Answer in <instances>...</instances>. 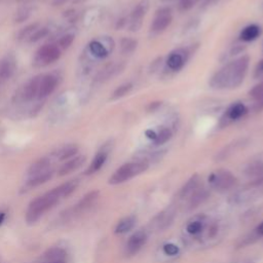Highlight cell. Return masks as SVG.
<instances>
[{"label": "cell", "instance_id": "1", "mask_svg": "<svg viewBox=\"0 0 263 263\" xmlns=\"http://www.w3.org/2000/svg\"><path fill=\"white\" fill-rule=\"evenodd\" d=\"M77 186V180H70L33 199L27 209L26 221L30 224L38 221L46 212L55 207L62 198L69 196Z\"/></svg>", "mask_w": 263, "mask_h": 263}, {"label": "cell", "instance_id": "2", "mask_svg": "<svg viewBox=\"0 0 263 263\" xmlns=\"http://www.w3.org/2000/svg\"><path fill=\"white\" fill-rule=\"evenodd\" d=\"M250 58L242 56L219 69L210 79L209 85L215 90H233L238 88L248 73Z\"/></svg>", "mask_w": 263, "mask_h": 263}, {"label": "cell", "instance_id": "3", "mask_svg": "<svg viewBox=\"0 0 263 263\" xmlns=\"http://www.w3.org/2000/svg\"><path fill=\"white\" fill-rule=\"evenodd\" d=\"M220 227L216 221H212L206 215H197L187 221L184 232L187 238L198 242H206L218 236Z\"/></svg>", "mask_w": 263, "mask_h": 263}, {"label": "cell", "instance_id": "4", "mask_svg": "<svg viewBox=\"0 0 263 263\" xmlns=\"http://www.w3.org/2000/svg\"><path fill=\"white\" fill-rule=\"evenodd\" d=\"M149 168V163L143 159L131 161L119 167L109 179V184L117 185L133 179L136 176L146 172Z\"/></svg>", "mask_w": 263, "mask_h": 263}, {"label": "cell", "instance_id": "5", "mask_svg": "<svg viewBox=\"0 0 263 263\" xmlns=\"http://www.w3.org/2000/svg\"><path fill=\"white\" fill-rule=\"evenodd\" d=\"M208 182L211 188L218 191H225L234 187L237 183V180L231 172L220 169L210 174Z\"/></svg>", "mask_w": 263, "mask_h": 263}, {"label": "cell", "instance_id": "6", "mask_svg": "<svg viewBox=\"0 0 263 263\" xmlns=\"http://www.w3.org/2000/svg\"><path fill=\"white\" fill-rule=\"evenodd\" d=\"M249 112L248 107L240 103V102H235L231 104L223 113V115L220 118L219 126L220 128H226L229 125L235 123L236 120L245 117Z\"/></svg>", "mask_w": 263, "mask_h": 263}, {"label": "cell", "instance_id": "7", "mask_svg": "<svg viewBox=\"0 0 263 263\" xmlns=\"http://www.w3.org/2000/svg\"><path fill=\"white\" fill-rule=\"evenodd\" d=\"M61 57V50L55 45H46L42 47L35 57V63L38 66L50 65Z\"/></svg>", "mask_w": 263, "mask_h": 263}, {"label": "cell", "instance_id": "8", "mask_svg": "<svg viewBox=\"0 0 263 263\" xmlns=\"http://www.w3.org/2000/svg\"><path fill=\"white\" fill-rule=\"evenodd\" d=\"M113 47H114V43L110 37H105L103 41L95 39L90 43L89 52L90 54H92L93 57L103 60L110 55L111 51L113 50Z\"/></svg>", "mask_w": 263, "mask_h": 263}, {"label": "cell", "instance_id": "9", "mask_svg": "<svg viewBox=\"0 0 263 263\" xmlns=\"http://www.w3.org/2000/svg\"><path fill=\"white\" fill-rule=\"evenodd\" d=\"M172 21V11L169 8H163L155 13L150 26V31L153 34H159L171 25Z\"/></svg>", "mask_w": 263, "mask_h": 263}, {"label": "cell", "instance_id": "10", "mask_svg": "<svg viewBox=\"0 0 263 263\" xmlns=\"http://www.w3.org/2000/svg\"><path fill=\"white\" fill-rule=\"evenodd\" d=\"M148 10H149L148 0H141V2L134 8V10L130 15V20H129V28L131 31L137 32L141 29L143 24V19L145 18Z\"/></svg>", "mask_w": 263, "mask_h": 263}, {"label": "cell", "instance_id": "11", "mask_svg": "<svg viewBox=\"0 0 263 263\" xmlns=\"http://www.w3.org/2000/svg\"><path fill=\"white\" fill-rule=\"evenodd\" d=\"M189 58V52L187 49H177L173 51L167 59V66L171 71H180L186 64Z\"/></svg>", "mask_w": 263, "mask_h": 263}, {"label": "cell", "instance_id": "12", "mask_svg": "<svg viewBox=\"0 0 263 263\" xmlns=\"http://www.w3.org/2000/svg\"><path fill=\"white\" fill-rule=\"evenodd\" d=\"M147 233L144 230H138L136 231L133 235L130 236L127 246H126V250L127 253L129 255H135L137 254L142 247L146 244L147 241Z\"/></svg>", "mask_w": 263, "mask_h": 263}, {"label": "cell", "instance_id": "13", "mask_svg": "<svg viewBox=\"0 0 263 263\" xmlns=\"http://www.w3.org/2000/svg\"><path fill=\"white\" fill-rule=\"evenodd\" d=\"M109 151H110V145L105 144L95 155L93 161L91 163L88 170L86 171V174L87 175H93V174L97 173L98 171H100L102 169V167L105 165V163L108 158Z\"/></svg>", "mask_w": 263, "mask_h": 263}, {"label": "cell", "instance_id": "14", "mask_svg": "<svg viewBox=\"0 0 263 263\" xmlns=\"http://www.w3.org/2000/svg\"><path fill=\"white\" fill-rule=\"evenodd\" d=\"M42 77L43 76H36L25 85V87L21 91V94L19 95L21 101L30 102L38 96V90H39Z\"/></svg>", "mask_w": 263, "mask_h": 263}, {"label": "cell", "instance_id": "15", "mask_svg": "<svg viewBox=\"0 0 263 263\" xmlns=\"http://www.w3.org/2000/svg\"><path fill=\"white\" fill-rule=\"evenodd\" d=\"M57 77L49 74V75H45L42 77L41 80V85H39V90H38V98L39 99H45L48 96H50L57 88Z\"/></svg>", "mask_w": 263, "mask_h": 263}, {"label": "cell", "instance_id": "16", "mask_svg": "<svg viewBox=\"0 0 263 263\" xmlns=\"http://www.w3.org/2000/svg\"><path fill=\"white\" fill-rule=\"evenodd\" d=\"M245 174L249 177L263 176V153L254 156L249 160L245 168Z\"/></svg>", "mask_w": 263, "mask_h": 263}, {"label": "cell", "instance_id": "17", "mask_svg": "<svg viewBox=\"0 0 263 263\" xmlns=\"http://www.w3.org/2000/svg\"><path fill=\"white\" fill-rule=\"evenodd\" d=\"M125 68V65L122 63L118 64H110L108 66H106L101 72L98 73V75L96 76V82L97 83H103L106 82L108 79H110L111 77L117 75L118 73H120Z\"/></svg>", "mask_w": 263, "mask_h": 263}, {"label": "cell", "instance_id": "18", "mask_svg": "<svg viewBox=\"0 0 263 263\" xmlns=\"http://www.w3.org/2000/svg\"><path fill=\"white\" fill-rule=\"evenodd\" d=\"M86 161L85 156H75L73 158H70L68 161H66L58 172L59 176H66L68 174H71L72 172L79 169Z\"/></svg>", "mask_w": 263, "mask_h": 263}, {"label": "cell", "instance_id": "19", "mask_svg": "<svg viewBox=\"0 0 263 263\" xmlns=\"http://www.w3.org/2000/svg\"><path fill=\"white\" fill-rule=\"evenodd\" d=\"M175 213H176V211H175L174 207H170V208L164 210L161 213H159L154 220L156 227L158 229L167 228L172 223V221L175 217Z\"/></svg>", "mask_w": 263, "mask_h": 263}, {"label": "cell", "instance_id": "20", "mask_svg": "<svg viewBox=\"0 0 263 263\" xmlns=\"http://www.w3.org/2000/svg\"><path fill=\"white\" fill-rule=\"evenodd\" d=\"M98 197H99V191H91V192H89L75 206L74 212L75 213H83V212H85L86 210L91 208L96 203Z\"/></svg>", "mask_w": 263, "mask_h": 263}, {"label": "cell", "instance_id": "21", "mask_svg": "<svg viewBox=\"0 0 263 263\" xmlns=\"http://www.w3.org/2000/svg\"><path fill=\"white\" fill-rule=\"evenodd\" d=\"M198 187H199V177L198 175H194L180 189L179 197L182 199L188 198Z\"/></svg>", "mask_w": 263, "mask_h": 263}, {"label": "cell", "instance_id": "22", "mask_svg": "<svg viewBox=\"0 0 263 263\" xmlns=\"http://www.w3.org/2000/svg\"><path fill=\"white\" fill-rule=\"evenodd\" d=\"M260 34H261L260 26H258L256 24H252V25L245 27L241 30V32L239 34V39L245 43H250V42L256 41L260 36Z\"/></svg>", "mask_w": 263, "mask_h": 263}, {"label": "cell", "instance_id": "23", "mask_svg": "<svg viewBox=\"0 0 263 263\" xmlns=\"http://www.w3.org/2000/svg\"><path fill=\"white\" fill-rule=\"evenodd\" d=\"M209 195V192L206 188L203 187H198L187 199V207L188 210H192L194 208H196L197 206H199L205 199H207Z\"/></svg>", "mask_w": 263, "mask_h": 263}, {"label": "cell", "instance_id": "24", "mask_svg": "<svg viewBox=\"0 0 263 263\" xmlns=\"http://www.w3.org/2000/svg\"><path fill=\"white\" fill-rule=\"evenodd\" d=\"M50 170H51V159L48 157H43L30 166L28 170V175L29 177H33L35 175L45 173Z\"/></svg>", "mask_w": 263, "mask_h": 263}, {"label": "cell", "instance_id": "25", "mask_svg": "<svg viewBox=\"0 0 263 263\" xmlns=\"http://www.w3.org/2000/svg\"><path fill=\"white\" fill-rule=\"evenodd\" d=\"M15 71V62L10 58L4 59L0 62V80H8L12 77Z\"/></svg>", "mask_w": 263, "mask_h": 263}, {"label": "cell", "instance_id": "26", "mask_svg": "<svg viewBox=\"0 0 263 263\" xmlns=\"http://www.w3.org/2000/svg\"><path fill=\"white\" fill-rule=\"evenodd\" d=\"M66 257V251L62 248H51L45 253V259L51 263L57 262H64Z\"/></svg>", "mask_w": 263, "mask_h": 263}, {"label": "cell", "instance_id": "27", "mask_svg": "<svg viewBox=\"0 0 263 263\" xmlns=\"http://www.w3.org/2000/svg\"><path fill=\"white\" fill-rule=\"evenodd\" d=\"M53 175H54L53 170H50V171H47L45 173H42V174L35 175L33 177H30L29 180L27 181V187L34 188V187L41 186V185L47 183L48 181H50L52 179Z\"/></svg>", "mask_w": 263, "mask_h": 263}, {"label": "cell", "instance_id": "28", "mask_svg": "<svg viewBox=\"0 0 263 263\" xmlns=\"http://www.w3.org/2000/svg\"><path fill=\"white\" fill-rule=\"evenodd\" d=\"M135 224H136V218L134 216L126 217L117 223V225L115 227V233H117V234L127 233L128 231H130L134 228Z\"/></svg>", "mask_w": 263, "mask_h": 263}, {"label": "cell", "instance_id": "29", "mask_svg": "<svg viewBox=\"0 0 263 263\" xmlns=\"http://www.w3.org/2000/svg\"><path fill=\"white\" fill-rule=\"evenodd\" d=\"M173 136V133L171 131V129L169 128H161L159 129V131H155V137L152 140V143L154 146H159L163 145L165 143H167Z\"/></svg>", "mask_w": 263, "mask_h": 263}, {"label": "cell", "instance_id": "30", "mask_svg": "<svg viewBox=\"0 0 263 263\" xmlns=\"http://www.w3.org/2000/svg\"><path fill=\"white\" fill-rule=\"evenodd\" d=\"M77 152H78L77 146L68 145V146L60 149L56 155L60 160H66V159H69V158H72L73 156H75Z\"/></svg>", "mask_w": 263, "mask_h": 263}, {"label": "cell", "instance_id": "31", "mask_svg": "<svg viewBox=\"0 0 263 263\" xmlns=\"http://www.w3.org/2000/svg\"><path fill=\"white\" fill-rule=\"evenodd\" d=\"M137 41L133 39V38H123L120 41V50L123 54H133L135 52V50L137 49Z\"/></svg>", "mask_w": 263, "mask_h": 263}, {"label": "cell", "instance_id": "32", "mask_svg": "<svg viewBox=\"0 0 263 263\" xmlns=\"http://www.w3.org/2000/svg\"><path fill=\"white\" fill-rule=\"evenodd\" d=\"M245 144V140L241 139V140H236L232 143H230L229 145H227L220 153H219V158H225L227 157L229 154H232L236 149L240 148L241 146H244Z\"/></svg>", "mask_w": 263, "mask_h": 263}, {"label": "cell", "instance_id": "33", "mask_svg": "<svg viewBox=\"0 0 263 263\" xmlns=\"http://www.w3.org/2000/svg\"><path fill=\"white\" fill-rule=\"evenodd\" d=\"M133 89V84L131 83H127L124 84L122 86H119L113 93L111 96V100H118L125 96H127Z\"/></svg>", "mask_w": 263, "mask_h": 263}, {"label": "cell", "instance_id": "34", "mask_svg": "<svg viewBox=\"0 0 263 263\" xmlns=\"http://www.w3.org/2000/svg\"><path fill=\"white\" fill-rule=\"evenodd\" d=\"M39 28V24L38 23H34L31 25L26 26L25 28H23L19 34H18V39L23 41V39H29L30 36Z\"/></svg>", "mask_w": 263, "mask_h": 263}, {"label": "cell", "instance_id": "35", "mask_svg": "<svg viewBox=\"0 0 263 263\" xmlns=\"http://www.w3.org/2000/svg\"><path fill=\"white\" fill-rule=\"evenodd\" d=\"M49 34V29L48 28H38L28 39V42L30 44H34L37 43L39 41H42L43 38H45L47 35Z\"/></svg>", "mask_w": 263, "mask_h": 263}, {"label": "cell", "instance_id": "36", "mask_svg": "<svg viewBox=\"0 0 263 263\" xmlns=\"http://www.w3.org/2000/svg\"><path fill=\"white\" fill-rule=\"evenodd\" d=\"M249 96L251 98H253L254 100H257V99L263 97V80L250 90Z\"/></svg>", "mask_w": 263, "mask_h": 263}, {"label": "cell", "instance_id": "37", "mask_svg": "<svg viewBox=\"0 0 263 263\" xmlns=\"http://www.w3.org/2000/svg\"><path fill=\"white\" fill-rule=\"evenodd\" d=\"M31 15V9L25 7V8H22L19 10V12L17 13V16H16V22L18 23H22L24 21H26Z\"/></svg>", "mask_w": 263, "mask_h": 263}, {"label": "cell", "instance_id": "38", "mask_svg": "<svg viewBox=\"0 0 263 263\" xmlns=\"http://www.w3.org/2000/svg\"><path fill=\"white\" fill-rule=\"evenodd\" d=\"M73 41H74V36H73L72 34H66V35H64V36L60 39L59 45H60V47H61L62 49H68V48L72 45Z\"/></svg>", "mask_w": 263, "mask_h": 263}, {"label": "cell", "instance_id": "39", "mask_svg": "<svg viewBox=\"0 0 263 263\" xmlns=\"http://www.w3.org/2000/svg\"><path fill=\"white\" fill-rule=\"evenodd\" d=\"M196 0H179V9L183 12L188 11L194 6Z\"/></svg>", "mask_w": 263, "mask_h": 263}, {"label": "cell", "instance_id": "40", "mask_svg": "<svg viewBox=\"0 0 263 263\" xmlns=\"http://www.w3.org/2000/svg\"><path fill=\"white\" fill-rule=\"evenodd\" d=\"M164 252L169 256H175L178 254L179 249L174 244H167L166 246H164Z\"/></svg>", "mask_w": 263, "mask_h": 263}, {"label": "cell", "instance_id": "41", "mask_svg": "<svg viewBox=\"0 0 263 263\" xmlns=\"http://www.w3.org/2000/svg\"><path fill=\"white\" fill-rule=\"evenodd\" d=\"M249 187L252 189V190H259V191H263V176L259 177L258 179H256L255 181H253Z\"/></svg>", "mask_w": 263, "mask_h": 263}, {"label": "cell", "instance_id": "42", "mask_svg": "<svg viewBox=\"0 0 263 263\" xmlns=\"http://www.w3.org/2000/svg\"><path fill=\"white\" fill-rule=\"evenodd\" d=\"M254 77L263 80V60H261L254 69Z\"/></svg>", "mask_w": 263, "mask_h": 263}, {"label": "cell", "instance_id": "43", "mask_svg": "<svg viewBox=\"0 0 263 263\" xmlns=\"http://www.w3.org/2000/svg\"><path fill=\"white\" fill-rule=\"evenodd\" d=\"M252 110L254 112H257V113L263 111V97L256 100V102L254 103V105L252 107Z\"/></svg>", "mask_w": 263, "mask_h": 263}, {"label": "cell", "instance_id": "44", "mask_svg": "<svg viewBox=\"0 0 263 263\" xmlns=\"http://www.w3.org/2000/svg\"><path fill=\"white\" fill-rule=\"evenodd\" d=\"M254 232H255V234H256L258 237H259V236H263V222L260 223V224L255 228Z\"/></svg>", "mask_w": 263, "mask_h": 263}, {"label": "cell", "instance_id": "45", "mask_svg": "<svg viewBox=\"0 0 263 263\" xmlns=\"http://www.w3.org/2000/svg\"><path fill=\"white\" fill-rule=\"evenodd\" d=\"M161 105V102H153L149 105L148 107V111H155L159 106Z\"/></svg>", "mask_w": 263, "mask_h": 263}, {"label": "cell", "instance_id": "46", "mask_svg": "<svg viewBox=\"0 0 263 263\" xmlns=\"http://www.w3.org/2000/svg\"><path fill=\"white\" fill-rule=\"evenodd\" d=\"M66 2H67V0H54L53 5H54V6H62V5H64Z\"/></svg>", "mask_w": 263, "mask_h": 263}, {"label": "cell", "instance_id": "47", "mask_svg": "<svg viewBox=\"0 0 263 263\" xmlns=\"http://www.w3.org/2000/svg\"><path fill=\"white\" fill-rule=\"evenodd\" d=\"M6 217H7L6 212H0V225H2V224L5 222Z\"/></svg>", "mask_w": 263, "mask_h": 263}, {"label": "cell", "instance_id": "48", "mask_svg": "<svg viewBox=\"0 0 263 263\" xmlns=\"http://www.w3.org/2000/svg\"><path fill=\"white\" fill-rule=\"evenodd\" d=\"M161 2H164V3H170V2H172V0H161Z\"/></svg>", "mask_w": 263, "mask_h": 263}, {"label": "cell", "instance_id": "49", "mask_svg": "<svg viewBox=\"0 0 263 263\" xmlns=\"http://www.w3.org/2000/svg\"><path fill=\"white\" fill-rule=\"evenodd\" d=\"M57 263H64V262H57Z\"/></svg>", "mask_w": 263, "mask_h": 263}]
</instances>
